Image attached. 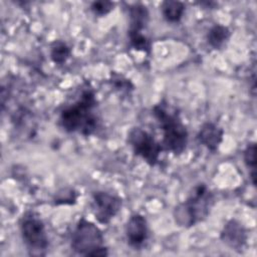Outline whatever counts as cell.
<instances>
[{"mask_svg": "<svg viewBox=\"0 0 257 257\" xmlns=\"http://www.w3.org/2000/svg\"><path fill=\"white\" fill-rule=\"evenodd\" d=\"M95 107L94 91L91 88L84 89L74 103L61 110L60 126L67 133H78L86 137L92 135L98 126Z\"/></svg>", "mask_w": 257, "mask_h": 257, "instance_id": "1", "label": "cell"}, {"mask_svg": "<svg viewBox=\"0 0 257 257\" xmlns=\"http://www.w3.org/2000/svg\"><path fill=\"white\" fill-rule=\"evenodd\" d=\"M215 204V197L205 184L195 186L188 198L174 209V219L178 226L190 228L209 216Z\"/></svg>", "mask_w": 257, "mask_h": 257, "instance_id": "2", "label": "cell"}, {"mask_svg": "<svg viewBox=\"0 0 257 257\" xmlns=\"http://www.w3.org/2000/svg\"><path fill=\"white\" fill-rule=\"evenodd\" d=\"M153 114L163 132V148L174 155H181L188 145V131L179 112L164 101L153 107Z\"/></svg>", "mask_w": 257, "mask_h": 257, "instance_id": "3", "label": "cell"}, {"mask_svg": "<svg viewBox=\"0 0 257 257\" xmlns=\"http://www.w3.org/2000/svg\"><path fill=\"white\" fill-rule=\"evenodd\" d=\"M100 229L85 218H80L71 234L72 250L83 256H107V248Z\"/></svg>", "mask_w": 257, "mask_h": 257, "instance_id": "4", "label": "cell"}, {"mask_svg": "<svg viewBox=\"0 0 257 257\" xmlns=\"http://www.w3.org/2000/svg\"><path fill=\"white\" fill-rule=\"evenodd\" d=\"M20 233L31 256H44L49 246L48 236L42 220L33 212H26L19 221Z\"/></svg>", "mask_w": 257, "mask_h": 257, "instance_id": "5", "label": "cell"}, {"mask_svg": "<svg viewBox=\"0 0 257 257\" xmlns=\"http://www.w3.org/2000/svg\"><path fill=\"white\" fill-rule=\"evenodd\" d=\"M127 143L135 155L141 157L149 166L154 167L159 163L163 147L147 131L139 126L133 127L127 134Z\"/></svg>", "mask_w": 257, "mask_h": 257, "instance_id": "6", "label": "cell"}, {"mask_svg": "<svg viewBox=\"0 0 257 257\" xmlns=\"http://www.w3.org/2000/svg\"><path fill=\"white\" fill-rule=\"evenodd\" d=\"M120 207L121 200L115 195L103 191H97L92 194V213L100 224L109 223L118 213Z\"/></svg>", "mask_w": 257, "mask_h": 257, "instance_id": "7", "label": "cell"}, {"mask_svg": "<svg viewBox=\"0 0 257 257\" xmlns=\"http://www.w3.org/2000/svg\"><path fill=\"white\" fill-rule=\"evenodd\" d=\"M125 237L131 247L139 249L144 246L149 237V228L146 218L139 214H133L125 225Z\"/></svg>", "mask_w": 257, "mask_h": 257, "instance_id": "8", "label": "cell"}, {"mask_svg": "<svg viewBox=\"0 0 257 257\" xmlns=\"http://www.w3.org/2000/svg\"><path fill=\"white\" fill-rule=\"evenodd\" d=\"M220 238L232 250L241 251L246 244L248 235L245 227L238 220L232 219L224 225Z\"/></svg>", "mask_w": 257, "mask_h": 257, "instance_id": "9", "label": "cell"}, {"mask_svg": "<svg viewBox=\"0 0 257 257\" xmlns=\"http://www.w3.org/2000/svg\"><path fill=\"white\" fill-rule=\"evenodd\" d=\"M223 136L224 132L219 125L214 122L207 121L200 127L197 138L204 147L215 153L223 141Z\"/></svg>", "mask_w": 257, "mask_h": 257, "instance_id": "10", "label": "cell"}, {"mask_svg": "<svg viewBox=\"0 0 257 257\" xmlns=\"http://www.w3.org/2000/svg\"><path fill=\"white\" fill-rule=\"evenodd\" d=\"M130 15V28L127 34L143 33L149 22V10L142 3H135L128 8Z\"/></svg>", "mask_w": 257, "mask_h": 257, "instance_id": "11", "label": "cell"}, {"mask_svg": "<svg viewBox=\"0 0 257 257\" xmlns=\"http://www.w3.org/2000/svg\"><path fill=\"white\" fill-rule=\"evenodd\" d=\"M186 6L181 1L166 0L161 5V10L164 18L171 23L179 22L185 12Z\"/></svg>", "mask_w": 257, "mask_h": 257, "instance_id": "12", "label": "cell"}, {"mask_svg": "<svg viewBox=\"0 0 257 257\" xmlns=\"http://www.w3.org/2000/svg\"><path fill=\"white\" fill-rule=\"evenodd\" d=\"M231 32L227 26L215 24L212 26L207 34V41L214 49H220L229 39Z\"/></svg>", "mask_w": 257, "mask_h": 257, "instance_id": "13", "label": "cell"}, {"mask_svg": "<svg viewBox=\"0 0 257 257\" xmlns=\"http://www.w3.org/2000/svg\"><path fill=\"white\" fill-rule=\"evenodd\" d=\"M70 56V48L62 40H54L50 46V57L56 64H63Z\"/></svg>", "mask_w": 257, "mask_h": 257, "instance_id": "14", "label": "cell"}, {"mask_svg": "<svg viewBox=\"0 0 257 257\" xmlns=\"http://www.w3.org/2000/svg\"><path fill=\"white\" fill-rule=\"evenodd\" d=\"M243 159L246 167L250 170V177L253 186L256 185V145L250 143L244 150Z\"/></svg>", "mask_w": 257, "mask_h": 257, "instance_id": "15", "label": "cell"}, {"mask_svg": "<svg viewBox=\"0 0 257 257\" xmlns=\"http://www.w3.org/2000/svg\"><path fill=\"white\" fill-rule=\"evenodd\" d=\"M76 200H77V194L73 189L63 188L55 194L53 198V204L55 206L72 205L76 203Z\"/></svg>", "mask_w": 257, "mask_h": 257, "instance_id": "16", "label": "cell"}, {"mask_svg": "<svg viewBox=\"0 0 257 257\" xmlns=\"http://www.w3.org/2000/svg\"><path fill=\"white\" fill-rule=\"evenodd\" d=\"M114 7V3L111 1H94L90 5V10L96 16L107 15Z\"/></svg>", "mask_w": 257, "mask_h": 257, "instance_id": "17", "label": "cell"}]
</instances>
